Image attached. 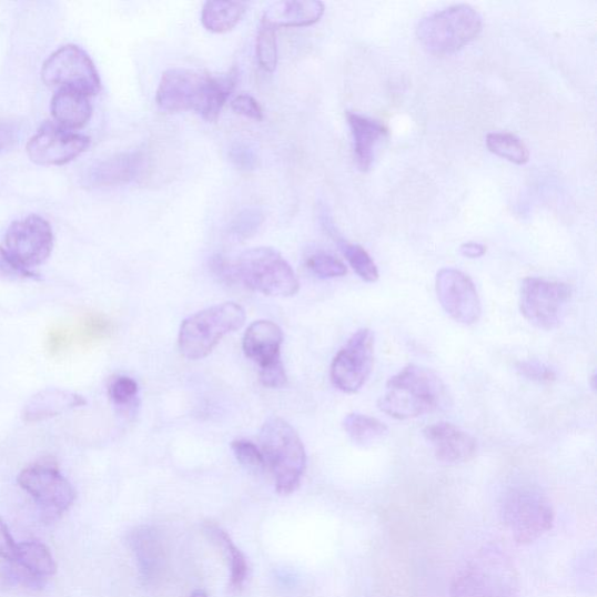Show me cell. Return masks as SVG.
<instances>
[{
    "instance_id": "obj_1",
    "label": "cell",
    "mask_w": 597,
    "mask_h": 597,
    "mask_svg": "<svg viewBox=\"0 0 597 597\" xmlns=\"http://www.w3.org/2000/svg\"><path fill=\"white\" fill-rule=\"evenodd\" d=\"M237 78L235 71L212 77L192 69H169L160 80L155 101L165 112L195 111L204 121L215 123L233 94Z\"/></svg>"
},
{
    "instance_id": "obj_2",
    "label": "cell",
    "mask_w": 597,
    "mask_h": 597,
    "mask_svg": "<svg viewBox=\"0 0 597 597\" xmlns=\"http://www.w3.org/2000/svg\"><path fill=\"white\" fill-rule=\"evenodd\" d=\"M448 394L443 380L427 367L408 364L389 378L378 408L398 421L418 418L439 409Z\"/></svg>"
},
{
    "instance_id": "obj_3",
    "label": "cell",
    "mask_w": 597,
    "mask_h": 597,
    "mask_svg": "<svg viewBox=\"0 0 597 597\" xmlns=\"http://www.w3.org/2000/svg\"><path fill=\"white\" fill-rule=\"evenodd\" d=\"M265 467L273 475L281 495L293 494L302 484L307 455L301 435L286 421L277 417L265 422L260 434Z\"/></svg>"
},
{
    "instance_id": "obj_4",
    "label": "cell",
    "mask_w": 597,
    "mask_h": 597,
    "mask_svg": "<svg viewBox=\"0 0 597 597\" xmlns=\"http://www.w3.org/2000/svg\"><path fill=\"white\" fill-rule=\"evenodd\" d=\"M452 597H519L516 568L507 555L486 548L456 573Z\"/></svg>"
},
{
    "instance_id": "obj_5",
    "label": "cell",
    "mask_w": 597,
    "mask_h": 597,
    "mask_svg": "<svg viewBox=\"0 0 597 597\" xmlns=\"http://www.w3.org/2000/svg\"><path fill=\"white\" fill-rule=\"evenodd\" d=\"M245 320V310L236 303L220 304L191 315L180 327L181 355L191 361L209 356L224 336L241 330Z\"/></svg>"
},
{
    "instance_id": "obj_6",
    "label": "cell",
    "mask_w": 597,
    "mask_h": 597,
    "mask_svg": "<svg viewBox=\"0 0 597 597\" xmlns=\"http://www.w3.org/2000/svg\"><path fill=\"white\" fill-rule=\"evenodd\" d=\"M482 31V17L468 4H455L424 17L417 37L432 54L445 55L465 48Z\"/></svg>"
},
{
    "instance_id": "obj_7",
    "label": "cell",
    "mask_w": 597,
    "mask_h": 597,
    "mask_svg": "<svg viewBox=\"0 0 597 597\" xmlns=\"http://www.w3.org/2000/svg\"><path fill=\"white\" fill-rule=\"evenodd\" d=\"M234 264L237 281L252 291L289 297L301 290L294 270L275 249L261 246L246 250Z\"/></svg>"
},
{
    "instance_id": "obj_8",
    "label": "cell",
    "mask_w": 597,
    "mask_h": 597,
    "mask_svg": "<svg viewBox=\"0 0 597 597\" xmlns=\"http://www.w3.org/2000/svg\"><path fill=\"white\" fill-rule=\"evenodd\" d=\"M502 522L522 545L532 544L553 529L555 510L549 499L533 487H516L505 494Z\"/></svg>"
},
{
    "instance_id": "obj_9",
    "label": "cell",
    "mask_w": 597,
    "mask_h": 597,
    "mask_svg": "<svg viewBox=\"0 0 597 597\" xmlns=\"http://www.w3.org/2000/svg\"><path fill=\"white\" fill-rule=\"evenodd\" d=\"M41 78L50 87L80 91L95 97L101 91V79L91 58L75 44L63 45L43 63Z\"/></svg>"
},
{
    "instance_id": "obj_10",
    "label": "cell",
    "mask_w": 597,
    "mask_h": 597,
    "mask_svg": "<svg viewBox=\"0 0 597 597\" xmlns=\"http://www.w3.org/2000/svg\"><path fill=\"white\" fill-rule=\"evenodd\" d=\"M570 297L571 290L565 283L525 279L520 287V311L535 327L554 331L563 323Z\"/></svg>"
},
{
    "instance_id": "obj_11",
    "label": "cell",
    "mask_w": 597,
    "mask_h": 597,
    "mask_svg": "<svg viewBox=\"0 0 597 597\" xmlns=\"http://www.w3.org/2000/svg\"><path fill=\"white\" fill-rule=\"evenodd\" d=\"M2 247L18 266L33 271L48 261L54 247V234L49 221L39 215L14 221L8 229Z\"/></svg>"
},
{
    "instance_id": "obj_12",
    "label": "cell",
    "mask_w": 597,
    "mask_h": 597,
    "mask_svg": "<svg viewBox=\"0 0 597 597\" xmlns=\"http://www.w3.org/2000/svg\"><path fill=\"white\" fill-rule=\"evenodd\" d=\"M19 486L39 505L40 509L53 518L62 515L75 502L77 493L51 458L36 463L18 476Z\"/></svg>"
},
{
    "instance_id": "obj_13",
    "label": "cell",
    "mask_w": 597,
    "mask_h": 597,
    "mask_svg": "<svg viewBox=\"0 0 597 597\" xmlns=\"http://www.w3.org/2000/svg\"><path fill=\"white\" fill-rule=\"evenodd\" d=\"M375 354V336L371 330L357 331L333 360L331 380L344 394H356L370 380Z\"/></svg>"
},
{
    "instance_id": "obj_14",
    "label": "cell",
    "mask_w": 597,
    "mask_h": 597,
    "mask_svg": "<svg viewBox=\"0 0 597 597\" xmlns=\"http://www.w3.org/2000/svg\"><path fill=\"white\" fill-rule=\"evenodd\" d=\"M89 145L90 140L87 135L45 122L31 138L28 153L37 165L61 166L73 162Z\"/></svg>"
},
{
    "instance_id": "obj_15",
    "label": "cell",
    "mask_w": 597,
    "mask_h": 597,
    "mask_svg": "<svg viewBox=\"0 0 597 597\" xmlns=\"http://www.w3.org/2000/svg\"><path fill=\"white\" fill-rule=\"evenodd\" d=\"M436 294L456 323L470 326L480 316V301L473 281L461 270L446 267L436 274Z\"/></svg>"
},
{
    "instance_id": "obj_16",
    "label": "cell",
    "mask_w": 597,
    "mask_h": 597,
    "mask_svg": "<svg viewBox=\"0 0 597 597\" xmlns=\"http://www.w3.org/2000/svg\"><path fill=\"white\" fill-rule=\"evenodd\" d=\"M424 436L432 446L436 461L444 465L466 464L477 453L475 438L451 423L432 424L424 429Z\"/></svg>"
},
{
    "instance_id": "obj_17",
    "label": "cell",
    "mask_w": 597,
    "mask_h": 597,
    "mask_svg": "<svg viewBox=\"0 0 597 597\" xmlns=\"http://www.w3.org/2000/svg\"><path fill=\"white\" fill-rule=\"evenodd\" d=\"M142 151L112 155L91 166L83 176L84 185L93 189L117 188L141 178L146 168Z\"/></svg>"
},
{
    "instance_id": "obj_18",
    "label": "cell",
    "mask_w": 597,
    "mask_h": 597,
    "mask_svg": "<svg viewBox=\"0 0 597 597\" xmlns=\"http://www.w3.org/2000/svg\"><path fill=\"white\" fill-rule=\"evenodd\" d=\"M87 399L69 389L49 387L32 396L21 412L26 423H40L62 415L67 411L83 407Z\"/></svg>"
},
{
    "instance_id": "obj_19",
    "label": "cell",
    "mask_w": 597,
    "mask_h": 597,
    "mask_svg": "<svg viewBox=\"0 0 597 597\" xmlns=\"http://www.w3.org/2000/svg\"><path fill=\"white\" fill-rule=\"evenodd\" d=\"M284 335L282 328L269 320H260L251 324L243 337L245 356L259 367L282 358Z\"/></svg>"
},
{
    "instance_id": "obj_20",
    "label": "cell",
    "mask_w": 597,
    "mask_h": 597,
    "mask_svg": "<svg viewBox=\"0 0 597 597\" xmlns=\"http://www.w3.org/2000/svg\"><path fill=\"white\" fill-rule=\"evenodd\" d=\"M325 14V4L316 0H286L272 4L262 21L275 30L281 28H307L316 24Z\"/></svg>"
},
{
    "instance_id": "obj_21",
    "label": "cell",
    "mask_w": 597,
    "mask_h": 597,
    "mask_svg": "<svg viewBox=\"0 0 597 597\" xmlns=\"http://www.w3.org/2000/svg\"><path fill=\"white\" fill-rule=\"evenodd\" d=\"M51 113L57 125L68 131L82 129L93 113L89 97L80 91L60 89L51 102Z\"/></svg>"
},
{
    "instance_id": "obj_22",
    "label": "cell",
    "mask_w": 597,
    "mask_h": 597,
    "mask_svg": "<svg viewBox=\"0 0 597 597\" xmlns=\"http://www.w3.org/2000/svg\"><path fill=\"white\" fill-rule=\"evenodd\" d=\"M347 120L353 134L357 168L365 172L374 162L376 146L386 129L381 122L356 112H348Z\"/></svg>"
},
{
    "instance_id": "obj_23",
    "label": "cell",
    "mask_w": 597,
    "mask_h": 597,
    "mask_svg": "<svg viewBox=\"0 0 597 597\" xmlns=\"http://www.w3.org/2000/svg\"><path fill=\"white\" fill-rule=\"evenodd\" d=\"M246 12L243 2H206L202 8L201 22L206 31L226 33L232 31Z\"/></svg>"
},
{
    "instance_id": "obj_24",
    "label": "cell",
    "mask_w": 597,
    "mask_h": 597,
    "mask_svg": "<svg viewBox=\"0 0 597 597\" xmlns=\"http://www.w3.org/2000/svg\"><path fill=\"white\" fill-rule=\"evenodd\" d=\"M11 563L27 569L40 580L57 573V564L50 549L39 542L17 544L16 556Z\"/></svg>"
},
{
    "instance_id": "obj_25",
    "label": "cell",
    "mask_w": 597,
    "mask_h": 597,
    "mask_svg": "<svg viewBox=\"0 0 597 597\" xmlns=\"http://www.w3.org/2000/svg\"><path fill=\"white\" fill-rule=\"evenodd\" d=\"M343 428L350 439L360 447H372L384 439L387 427L381 421L362 415V413H351L343 421Z\"/></svg>"
},
{
    "instance_id": "obj_26",
    "label": "cell",
    "mask_w": 597,
    "mask_h": 597,
    "mask_svg": "<svg viewBox=\"0 0 597 597\" xmlns=\"http://www.w3.org/2000/svg\"><path fill=\"white\" fill-rule=\"evenodd\" d=\"M205 533L211 535L212 539L223 549V554L227 561H231V587L234 590H240L247 577V563L241 549L234 544L221 527L209 524L205 527Z\"/></svg>"
},
{
    "instance_id": "obj_27",
    "label": "cell",
    "mask_w": 597,
    "mask_h": 597,
    "mask_svg": "<svg viewBox=\"0 0 597 597\" xmlns=\"http://www.w3.org/2000/svg\"><path fill=\"white\" fill-rule=\"evenodd\" d=\"M489 151L516 165L529 162L530 152L519 136L509 132H492L486 140Z\"/></svg>"
},
{
    "instance_id": "obj_28",
    "label": "cell",
    "mask_w": 597,
    "mask_h": 597,
    "mask_svg": "<svg viewBox=\"0 0 597 597\" xmlns=\"http://www.w3.org/2000/svg\"><path fill=\"white\" fill-rule=\"evenodd\" d=\"M336 242L343 256L346 257L360 279L366 283H375L378 281V267L364 247L342 239H336Z\"/></svg>"
},
{
    "instance_id": "obj_29",
    "label": "cell",
    "mask_w": 597,
    "mask_h": 597,
    "mask_svg": "<svg viewBox=\"0 0 597 597\" xmlns=\"http://www.w3.org/2000/svg\"><path fill=\"white\" fill-rule=\"evenodd\" d=\"M256 54L261 67L273 73L279 65L277 30L262 21L256 41Z\"/></svg>"
},
{
    "instance_id": "obj_30",
    "label": "cell",
    "mask_w": 597,
    "mask_h": 597,
    "mask_svg": "<svg viewBox=\"0 0 597 597\" xmlns=\"http://www.w3.org/2000/svg\"><path fill=\"white\" fill-rule=\"evenodd\" d=\"M265 215L257 206H249L241 211L229 224V234L240 241H245L260 231Z\"/></svg>"
},
{
    "instance_id": "obj_31",
    "label": "cell",
    "mask_w": 597,
    "mask_h": 597,
    "mask_svg": "<svg viewBox=\"0 0 597 597\" xmlns=\"http://www.w3.org/2000/svg\"><path fill=\"white\" fill-rule=\"evenodd\" d=\"M307 269L321 280L343 277L348 270L346 264L325 251H317L306 261Z\"/></svg>"
},
{
    "instance_id": "obj_32",
    "label": "cell",
    "mask_w": 597,
    "mask_h": 597,
    "mask_svg": "<svg viewBox=\"0 0 597 597\" xmlns=\"http://www.w3.org/2000/svg\"><path fill=\"white\" fill-rule=\"evenodd\" d=\"M138 394L140 386L129 376L113 377L108 387L109 398L118 407H129L135 402Z\"/></svg>"
},
{
    "instance_id": "obj_33",
    "label": "cell",
    "mask_w": 597,
    "mask_h": 597,
    "mask_svg": "<svg viewBox=\"0 0 597 597\" xmlns=\"http://www.w3.org/2000/svg\"><path fill=\"white\" fill-rule=\"evenodd\" d=\"M227 156L232 164L243 172L256 171L261 164L256 148L244 141L233 143L229 148Z\"/></svg>"
},
{
    "instance_id": "obj_34",
    "label": "cell",
    "mask_w": 597,
    "mask_h": 597,
    "mask_svg": "<svg viewBox=\"0 0 597 597\" xmlns=\"http://www.w3.org/2000/svg\"><path fill=\"white\" fill-rule=\"evenodd\" d=\"M232 451L236 461L251 472L265 469V462L262 451L254 443L246 439H236L232 443Z\"/></svg>"
},
{
    "instance_id": "obj_35",
    "label": "cell",
    "mask_w": 597,
    "mask_h": 597,
    "mask_svg": "<svg viewBox=\"0 0 597 597\" xmlns=\"http://www.w3.org/2000/svg\"><path fill=\"white\" fill-rule=\"evenodd\" d=\"M110 330L109 321L100 315L90 314L82 321L79 335L83 343H89L104 338Z\"/></svg>"
},
{
    "instance_id": "obj_36",
    "label": "cell",
    "mask_w": 597,
    "mask_h": 597,
    "mask_svg": "<svg viewBox=\"0 0 597 597\" xmlns=\"http://www.w3.org/2000/svg\"><path fill=\"white\" fill-rule=\"evenodd\" d=\"M517 372L520 376L538 383H550L557 378L553 367L539 361L520 362L517 364Z\"/></svg>"
},
{
    "instance_id": "obj_37",
    "label": "cell",
    "mask_w": 597,
    "mask_h": 597,
    "mask_svg": "<svg viewBox=\"0 0 597 597\" xmlns=\"http://www.w3.org/2000/svg\"><path fill=\"white\" fill-rule=\"evenodd\" d=\"M259 376L262 385L269 388H281L287 384V375L282 358L261 366Z\"/></svg>"
},
{
    "instance_id": "obj_38",
    "label": "cell",
    "mask_w": 597,
    "mask_h": 597,
    "mask_svg": "<svg viewBox=\"0 0 597 597\" xmlns=\"http://www.w3.org/2000/svg\"><path fill=\"white\" fill-rule=\"evenodd\" d=\"M232 109L242 114V117L261 122L264 119V112L260 102L246 94L239 95L232 101Z\"/></svg>"
},
{
    "instance_id": "obj_39",
    "label": "cell",
    "mask_w": 597,
    "mask_h": 597,
    "mask_svg": "<svg viewBox=\"0 0 597 597\" xmlns=\"http://www.w3.org/2000/svg\"><path fill=\"white\" fill-rule=\"evenodd\" d=\"M0 277L8 280H39V275L36 272L22 269L9 260L2 247H0Z\"/></svg>"
},
{
    "instance_id": "obj_40",
    "label": "cell",
    "mask_w": 597,
    "mask_h": 597,
    "mask_svg": "<svg viewBox=\"0 0 597 597\" xmlns=\"http://www.w3.org/2000/svg\"><path fill=\"white\" fill-rule=\"evenodd\" d=\"M21 130L14 123H0V154L12 150L20 141Z\"/></svg>"
},
{
    "instance_id": "obj_41",
    "label": "cell",
    "mask_w": 597,
    "mask_h": 597,
    "mask_svg": "<svg viewBox=\"0 0 597 597\" xmlns=\"http://www.w3.org/2000/svg\"><path fill=\"white\" fill-rule=\"evenodd\" d=\"M17 544L14 543L9 527L6 522L0 518V558L8 561H13L16 556Z\"/></svg>"
},
{
    "instance_id": "obj_42",
    "label": "cell",
    "mask_w": 597,
    "mask_h": 597,
    "mask_svg": "<svg viewBox=\"0 0 597 597\" xmlns=\"http://www.w3.org/2000/svg\"><path fill=\"white\" fill-rule=\"evenodd\" d=\"M212 269L219 277L227 283H233L237 281L236 279V272H235V264L231 261H227L223 256H215L212 260Z\"/></svg>"
},
{
    "instance_id": "obj_43",
    "label": "cell",
    "mask_w": 597,
    "mask_h": 597,
    "mask_svg": "<svg viewBox=\"0 0 597 597\" xmlns=\"http://www.w3.org/2000/svg\"><path fill=\"white\" fill-rule=\"evenodd\" d=\"M462 255L467 259H479L486 255L487 246L476 242H467L461 246Z\"/></svg>"
},
{
    "instance_id": "obj_44",
    "label": "cell",
    "mask_w": 597,
    "mask_h": 597,
    "mask_svg": "<svg viewBox=\"0 0 597 597\" xmlns=\"http://www.w3.org/2000/svg\"><path fill=\"white\" fill-rule=\"evenodd\" d=\"M67 333L60 330L53 331L50 334L49 346L51 352L58 353L67 346Z\"/></svg>"
},
{
    "instance_id": "obj_45",
    "label": "cell",
    "mask_w": 597,
    "mask_h": 597,
    "mask_svg": "<svg viewBox=\"0 0 597 597\" xmlns=\"http://www.w3.org/2000/svg\"><path fill=\"white\" fill-rule=\"evenodd\" d=\"M192 597H210L209 595H206L204 591L202 590H195L192 595Z\"/></svg>"
}]
</instances>
